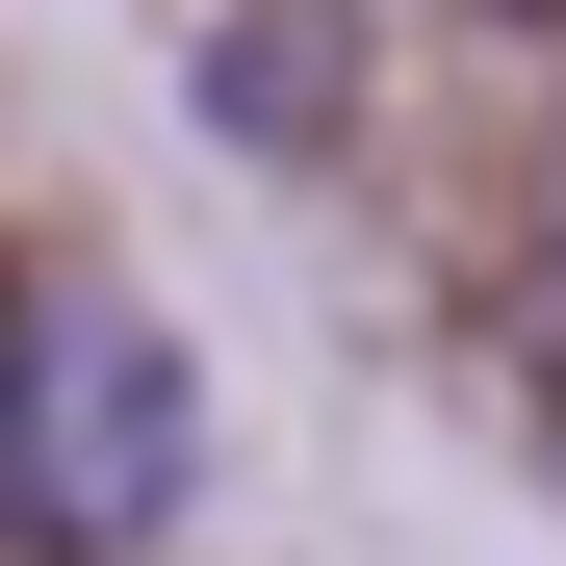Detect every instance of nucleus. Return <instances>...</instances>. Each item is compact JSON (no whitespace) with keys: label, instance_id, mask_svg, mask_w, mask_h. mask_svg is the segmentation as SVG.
<instances>
[{"label":"nucleus","instance_id":"obj_1","mask_svg":"<svg viewBox=\"0 0 566 566\" xmlns=\"http://www.w3.org/2000/svg\"><path fill=\"white\" fill-rule=\"evenodd\" d=\"M180 490H207V360H180V310L155 283H27L0 310V541L129 566V541H180Z\"/></svg>","mask_w":566,"mask_h":566},{"label":"nucleus","instance_id":"obj_2","mask_svg":"<svg viewBox=\"0 0 566 566\" xmlns=\"http://www.w3.org/2000/svg\"><path fill=\"white\" fill-rule=\"evenodd\" d=\"M541 360H566V207H541Z\"/></svg>","mask_w":566,"mask_h":566}]
</instances>
